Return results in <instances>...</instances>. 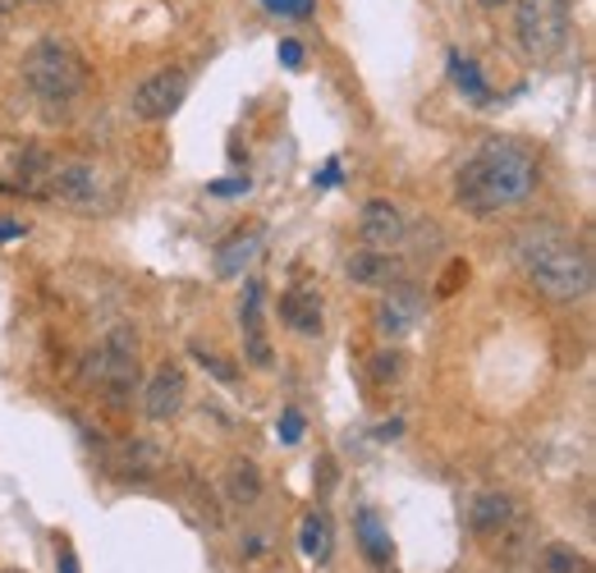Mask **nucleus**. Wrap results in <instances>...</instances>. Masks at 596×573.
I'll return each instance as SVG.
<instances>
[{"label": "nucleus", "instance_id": "5", "mask_svg": "<svg viewBox=\"0 0 596 573\" xmlns=\"http://www.w3.org/2000/svg\"><path fill=\"white\" fill-rule=\"evenodd\" d=\"M87 385H102L115 404H124L138 385V336L129 326H115L106 344L87 358Z\"/></svg>", "mask_w": 596, "mask_h": 573}, {"label": "nucleus", "instance_id": "22", "mask_svg": "<svg viewBox=\"0 0 596 573\" xmlns=\"http://www.w3.org/2000/svg\"><path fill=\"white\" fill-rule=\"evenodd\" d=\"M262 6H266L271 14H285V19H307L317 0H262Z\"/></svg>", "mask_w": 596, "mask_h": 573}, {"label": "nucleus", "instance_id": "8", "mask_svg": "<svg viewBox=\"0 0 596 573\" xmlns=\"http://www.w3.org/2000/svg\"><path fill=\"white\" fill-rule=\"evenodd\" d=\"M427 304H422V294L414 285H390L381 294V304H376V330H381L386 340H404V336H414L418 321H422Z\"/></svg>", "mask_w": 596, "mask_h": 573}, {"label": "nucleus", "instance_id": "24", "mask_svg": "<svg viewBox=\"0 0 596 573\" xmlns=\"http://www.w3.org/2000/svg\"><path fill=\"white\" fill-rule=\"evenodd\" d=\"M216 198H234V193H248V179H221V184H211Z\"/></svg>", "mask_w": 596, "mask_h": 573}, {"label": "nucleus", "instance_id": "13", "mask_svg": "<svg viewBox=\"0 0 596 573\" xmlns=\"http://www.w3.org/2000/svg\"><path fill=\"white\" fill-rule=\"evenodd\" d=\"M258 253H262V230H243V234H234L230 244H221V253H216V276H221V280L243 276V266L253 262Z\"/></svg>", "mask_w": 596, "mask_h": 573}, {"label": "nucleus", "instance_id": "20", "mask_svg": "<svg viewBox=\"0 0 596 573\" xmlns=\"http://www.w3.org/2000/svg\"><path fill=\"white\" fill-rule=\"evenodd\" d=\"M124 473H134V477H147L156 464H161V449H156L151 441H129L124 445Z\"/></svg>", "mask_w": 596, "mask_h": 573}, {"label": "nucleus", "instance_id": "7", "mask_svg": "<svg viewBox=\"0 0 596 573\" xmlns=\"http://www.w3.org/2000/svg\"><path fill=\"white\" fill-rule=\"evenodd\" d=\"M188 97V74L184 70H156L134 87V115L138 119H170Z\"/></svg>", "mask_w": 596, "mask_h": 573}, {"label": "nucleus", "instance_id": "15", "mask_svg": "<svg viewBox=\"0 0 596 573\" xmlns=\"http://www.w3.org/2000/svg\"><path fill=\"white\" fill-rule=\"evenodd\" d=\"M226 487H230V500H234V505H253V500L262 496V473H258V464H253V459H234Z\"/></svg>", "mask_w": 596, "mask_h": 573}, {"label": "nucleus", "instance_id": "10", "mask_svg": "<svg viewBox=\"0 0 596 573\" xmlns=\"http://www.w3.org/2000/svg\"><path fill=\"white\" fill-rule=\"evenodd\" d=\"M184 395H188L184 368H179V363H166L161 372H156V376L147 381V395H143V404H147V417H156V422L175 417V413L184 408Z\"/></svg>", "mask_w": 596, "mask_h": 573}, {"label": "nucleus", "instance_id": "32", "mask_svg": "<svg viewBox=\"0 0 596 573\" xmlns=\"http://www.w3.org/2000/svg\"><path fill=\"white\" fill-rule=\"evenodd\" d=\"M28 6H51V0H28Z\"/></svg>", "mask_w": 596, "mask_h": 573}, {"label": "nucleus", "instance_id": "16", "mask_svg": "<svg viewBox=\"0 0 596 573\" xmlns=\"http://www.w3.org/2000/svg\"><path fill=\"white\" fill-rule=\"evenodd\" d=\"M299 551H303L307 560H317V564L331 560V523H326V514H307V519H303V528H299Z\"/></svg>", "mask_w": 596, "mask_h": 573}, {"label": "nucleus", "instance_id": "21", "mask_svg": "<svg viewBox=\"0 0 596 573\" xmlns=\"http://www.w3.org/2000/svg\"><path fill=\"white\" fill-rule=\"evenodd\" d=\"M404 372V353H395V349H381L372 358V381L376 385H386V381H395Z\"/></svg>", "mask_w": 596, "mask_h": 573}, {"label": "nucleus", "instance_id": "12", "mask_svg": "<svg viewBox=\"0 0 596 573\" xmlns=\"http://www.w3.org/2000/svg\"><path fill=\"white\" fill-rule=\"evenodd\" d=\"M514 509H519V505H514L510 496L491 491V496H478V500H473V519H468V523H473L478 537H500V532L514 523Z\"/></svg>", "mask_w": 596, "mask_h": 573}, {"label": "nucleus", "instance_id": "11", "mask_svg": "<svg viewBox=\"0 0 596 573\" xmlns=\"http://www.w3.org/2000/svg\"><path fill=\"white\" fill-rule=\"evenodd\" d=\"M344 270H349L354 285H367V289H390V285H399V276H404L399 257H390L386 248H363V253H354L349 262H344Z\"/></svg>", "mask_w": 596, "mask_h": 573}, {"label": "nucleus", "instance_id": "19", "mask_svg": "<svg viewBox=\"0 0 596 573\" xmlns=\"http://www.w3.org/2000/svg\"><path fill=\"white\" fill-rule=\"evenodd\" d=\"M450 74H454V83L463 87L473 102H491V87L482 83V70L473 65V60H463V55H450Z\"/></svg>", "mask_w": 596, "mask_h": 573}, {"label": "nucleus", "instance_id": "25", "mask_svg": "<svg viewBox=\"0 0 596 573\" xmlns=\"http://www.w3.org/2000/svg\"><path fill=\"white\" fill-rule=\"evenodd\" d=\"M280 60H285L290 70H299L303 65V46L299 42H280Z\"/></svg>", "mask_w": 596, "mask_h": 573}, {"label": "nucleus", "instance_id": "29", "mask_svg": "<svg viewBox=\"0 0 596 573\" xmlns=\"http://www.w3.org/2000/svg\"><path fill=\"white\" fill-rule=\"evenodd\" d=\"M339 184V166H326L322 170V189H335Z\"/></svg>", "mask_w": 596, "mask_h": 573}, {"label": "nucleus", "instance_id": "6", "mask_svg": "<svg viewBox=\"0 0 596 573\" xmlns=\"http://www.w3.org/2000/svg\"><path fill=\"white\" fill-rule=\"evenodd\" d=\"M51 202L60 206H74V211H97V206H111V184L97 166H83V161H70V166H55L46 189H42Z\"/></svg>", "mask_w": 596, "mask_h": 573}, {"label": "nucleus", "instance_id": "2", "mask_svg": "<svg viewBox=\"0 0 596 573\" xmlns=\"http://www.w3.org/2000/svg\"><path fill=\"white\" fill-rule=\"evenodd\" d=\"M519 262L527 266L532 285H537L555 304H578L592 294V262L583 248H574L560 234H527L519 244Z\"/></svg>", "mask_w": 596, "mask_h": 573}, {"label": "nucleus", "instance_id": "23", "mask_svg": "<svg viewBox=\"0 0 596 573\" xmlns=\"http://www.w3.org/2000/svg\"><path fill=\"white\" fill-rule=\"evenodd\" d=\"M280 441H285V445H299V441H303V413H299V408L280 413Z\"/></svg>", "mask_w": 596, "mask_h": 573}, {"label": "nucleus", "instance_id": "26", "mask_svg": "<svg viewBox=\"0 0 596 573\" xmlns=\"http://www.w3.org/2000/svg\"><path fill=\"white\" fill-rule=\"evenodd\" d=\"M55 569H60V573H79V560H74V551H70V547H60V555H55Z\"/></svg>", "mask_w": 596, "mask_h": 573}, {"label": "nucleus", "instance_id": "14", "mask_svg": "<svg viewBox=\"0 0 596 573\" xmlns=\"http://www.w3.org/2000/svg\"><path fill=\"white\" fill-rule=\"evenodd\" d=\"M280 317H285L299 336H322V298L312 289H294L280 298Z\"/></svg>", "mask_w": 596, "mask_h": 573}, {"label": "nucleus", "instance_id": "28", "mask_svg": "<svg viewBox=\"0 0 596 573\" xmlns=\"http://www.w3.org/2000/svg\"><path fill=\"white\" fill-rule=\"evenodd\" d=\"M23 234V221H0V244H6V238H19Z\"/></svg>", "mask_w": 596, "mask_h": 573}, {"label": "nucleus", "instance_id": "4", "mask_svg": "<svg viewBox=\"0 0 596 573\" xmlns=\"http://www.w3.org/2000/svg\"><path fill=\"white\" fill-rule=\"evenodd\" d=\"M569 6L574 0H514V33L532 60H551L569 42Z\"/></svg>", "mask_w": 596, "mask_h": 573}, {"label": "nucleus", "instance_id": "31", "mask_svg": "<svg viewBox=\"0 0 596 573\" xmlns=\"http://www.w3.org/2000/svg\"><path fill=\"white\" fill-rule=\"evenodd\" d=\"M19 6V0H0V14H6V10H14Z\"/></svg>", "mask_w": 596, "mask_h": 573}, {"label": "nucleus", "instance_id": "30", "mask_svg": "<svg viewBox=\"0 0 596 573\" xmlns=\"http://www.w3.org/2000/svg\"><path fill=\"white\" fill-rule=\"evenodd\" d=\"M482 6H487V10H500V6H510V0H482Z\"/></svg>", "mask_w": 596, "mask_h": 573}, {"label": "nucleus", "instance_id": "27", "mask_svg": "<svg viewBox=\"0 0 596 573\" xmlns=\"http://www.w3.org/2000/svg\"><path fill=\"white\" fill-rule=\"evenodd\" d=\"M317 473H322V496H326V491L335 487V464H331V459H322V464H317Z\"/></svg>", "mask_w": 596, "mask_h": 573}, {"label": "nucleus", "instance_id": "9", "mask_svg": "<svg viewBox=\"0 0 596 573\" xmlns=\"http://www.w3.org/2000/svg\"><path fill=\"white\" fill-rule=\"evenodd\" d=\"M358 234H363V244L367 248H395L404 234H409V225H404V216H399V206L395 202H386V198H376V202H367L363 206V216H358Z\"/></svg>", "mask_w": 596, "mask_h": 573}, {"label": "nucleus", "instance_id": "1", "mask_svg": "<svg viewBox=\"0 0 596 573\" xmlns=\"http://www.w3.org/2000/svg\"><path fill=\"white\" fill-rule=\"evenodd\" d=\"M532 189H537V161H532L527 147L510 142V138L482 142L478 152L463 161V170L454 179L459 206L478 211V216H491V211L527 202Z\"/></svg>", "mask_w": 596, "mask_h": 573}, {"label": "nucleus", "instance_id": "17", "mask_svg": "<svg viewBox=\"0 0 596 573\" xmlns=\"http://www.w3.org/2000/svg\"><path fill=\"white\" fill-rule=\"evenodd\" d=\"M542 573H592L587 555L574 551V547H564V541H555V547L542 551Z\"/></svg>", "mask_w": 596, "mask_h": 573}, {"label": "nucleus", "instance_id": "18", "mask_svg": "<svg viewBox=\"0 0 596 573\" xmlns=\"http://www.w3.org/2000/svg\"><path fill=\"white\" fill-rule=\"evenodd\" d=\"M358 541H363V551L372 560H390V537H386L381 519H376L372 509H363V514H358Z\"/></svg>", "mask_w": 596, "mask_h": 573}, {"label": "nucleus", "instance_id": "3", "mask_svg": "<svg viewBox=\"0 0 596 573\" xmlns=\"http://www.w3.org/2000/svg\"><path fill=\"white\" fill-rule=\"evenodd\" d=\"M23 83L33 87V97H42L46 106H70L83 93V83H87V65H83V55L70 42L46 38V42H38L33 51H28Z\"/></svg>", "mask_w": 596, "mask_h": 573}]
</instances>
